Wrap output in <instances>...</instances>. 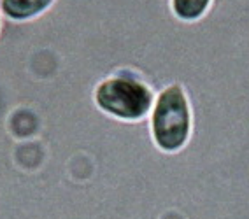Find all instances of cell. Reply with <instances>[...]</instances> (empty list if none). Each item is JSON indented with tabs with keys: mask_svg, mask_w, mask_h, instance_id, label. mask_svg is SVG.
<instances>
[{
	"mask_svg": "<svg viewBox=\"0 0 249 219\" xmlns=\"http://www.w3.org/2000/svg\"><path fill=\"white\" fill-rule=\"evenodd\" d=\"M214 0H169L170 13L182 23H195L205 18Z\"/></svg>",
	"mask_w": 249,
	"mask_h": 219,
	"instance_id": "cell-5",
	"label": "cell"
},
{
	"mask_svg": "<svg viewBox=\"0 0 249 219\" xmlns=\"http://www.w3.org/2000/svg\"><path fill=\"white\" fill-rule=\"evenodd\" d=\"M56 0H0V14L13 23H27L44 16Z\"/></svg>",
	"mask_w": 249,
	"mask_h": 219,
	"instance_id": "cell-4",
	"label": "cell"
},
{
	"mask_svg": "<svg viewBox=\"0 0 249 219\" xmlns=\"http://www.w3.org/2000/svg\"><path fill=\"white\" fill-rule=\"evenodd\" d=\"M156 88L142 72L118 67L91 86V102L100 114L120 123L146 121L156 100Z\"/></svg>",
	"mask_w": 249,
	"mask_h": 219,
	"instance_id": "cell-2",
	"label": "cell"
},
{
	"mask_svg": "<svg viewBox=\"0 0 249 219\" xmlns=\"http://www.w3.org/2000/svg\"><path fill=\"white\" fill-rule=\"evenodd\" d=\"M0 30H2V14H0Z\"/></svg>",
	"mask_w": 249,
	"mask_h": 219,
	"instance_id": "cell-6",
	"label": "cell"
},
{
	"mask_svg": "<svg viewBox=\"0 0 249 219\" xmlns=\"http://www.w3.org/2000/svg\"><path fill=\"white\" fill-rule=\"evenodd\" d=\"M71 219H200L176 203H160L155 198L120 200L93 207ZM213 219H249V170L230 175L219 184L214 197Z\"/></svg>",
	"mask_w": 249,
	"mask_h": 219,
	"instance_id": "cell-1",
	"label": "cell"
},
{
	"mask_svg": "<svg viewBox=\"0 0 249 219\" xmlns=\"http://www.w3.org/2000/svg\"><path fill=\"white\" fill-rule=\"evenodd\" d=\"M147 121L151 140L160 152L178 154L186 148L195 128L193 102L186 84L170 81L158 88Z\"/></svg>",
	"mask_w": 249,
	"mask_h": 219,
	"instance_id": "cell-3",
	"label": "cell"
}]
</instances>
